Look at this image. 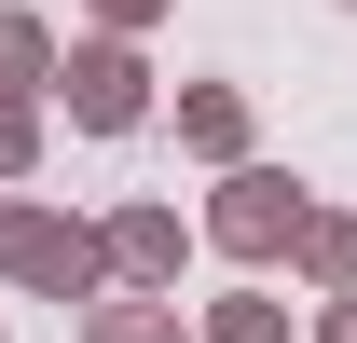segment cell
Masks as SVG:
<instances>
[{
  "mask_svg": "<svg viewBox=\"0 0 357 343\" xmlns=\"http://www.w3.org/2000/svg\"><path fill=\"white\" fill-rule=\"evenodd\" d=\"M0 96H28V110L55 96V28L42 14H0Z\"/></svg>",
  "mask_w": 357,
  "mask_h": 343,
  "instance_id": "52a82bcc",
  "label": "cell"
},
{
  "mask_svg": "<svg viewBox=\"0 0 357 343\" xmlns=\"http://www.w3.org/2000/svg\"><path fill=\"white\" fill-rule=\"evenodd\" d=\"M289 275H303L316 302H357V206H303V234H289Z\"/></svg>",
  "mask_w": 357,
  "mask_h": 343,
  "instance_id": "5b68a950",
  "label": "cell"
},
{
  "mask_svg": "<svg viewBox=\"0 0 357 343\" xmlns=\"http://www.w3.org/2000/svg\"><path fill=\"white\" fill-rule=\"evenodd\" d=\"M83 343H178V302H137V289H110V302H83Z\"/></svg>",
  "mask_w": 357,
  "mask_h": 343,
  "instance_id": "ba28073f",
  "label": "cell"
},
{
  "mask_svg": "<svg viewBox=\"0 0 357 343\" xmlns=\"http://www.w3.org/2000/svg\"><path fill=\"white\" fill-rule=\"evenodd\" d=\"M344 14H357V0H344Z\"/></svg>",
  "mask_w": 357,
  "mask_h": 343,
  "instance_id": "4fadbf2b",
  "label": "cell"
},
{
  "mask_svg": "<svg viewBox=\"0 0 357 343\" xmlns=\"http://www.w3.org/2000/svg\"><path fill=\"white\" fill-rule=\"evenodd\" d=\"M303 206H316V192H303L289 165H234L220 192H206V220H192V234H206L220 261H289V234H303Z\"/></svg>",
  "mask_w": 357,
  "mask_h": 343,
  "instance_id": "7a4b0ae2",
  "label": "cell"
},
{
  "mask_svg": "<svg viewBox=\"0 0 357 343\" xmlns=\"http://www.w3.org/2000/svg\"><path fill=\"white\" fill-rule=\"evenodd\" d=\"M83 14H96V42H137V28H151L165 0H83Z\"/></svg>",
  "mask_w": 357,
  "mask_h": 343,
  "instance_id": "8fae6325",
  "label": "cell"
},
{
  "mask_svg": "<svg viewBox=\"0 0 357 343\" xmlns=\"http://www.w3.org/2000/svg\"><path fill=\"white\" fill-rule=\"evenodd\" d=\"M28 165H42V110H28V96H0V192H14Z\"/></svg>",
  "mask_w": 357,
  "mask_h": 343,
  "instance_id": "30bf717a",
  "label": "cell"
},
{
  "mask_svg": "<svg viewBox=\"0 0 357 343\" xmlns=\"http://www.w3.org/2000/svg\"><path fill=\"white\" fill-rule=\"evenodd\" d=\"M206 343H289V302L275 289H220L206 302Z\"/></svg>",
  "mask_w": 357,
  "mask_h": 343,
  "instance_id": "9c48e42d",
  "label": "cell"
},
{
  "mask_svg": "<svg viewBox=\"0 0 357 343\" xmlns=\"http://www.w3.org/2000/svg\"><path fill=\"white\" fill-rule=\"evenodd\" d=\"M96 261H110V289L165 302L178 261H192V220H178V206H110V220H96Z\"/></svg>",
  "mask_w": 357,
  "mask_h": 343,
  "instance_id": "277c9868",
  "label": "cell"
},
{
  "mask_svg": "<svg viewBox=\"0 0 357 343\" xmlns=\"http://www.w3.org/2000/svg\"><path fill=\"white\" fill-rule=\"evenodd\" d=\"M0 275L42 302H110V261H96V220L69 206H28V192H0Z\"/></svg>",
  "mask_w": 357,
  "mask_h": 343,
  "instance_id": "6da1fadb",
  "label": "cell"
},
{
  "mask_svg": "<svg viewBox=\"0 0 357 343\" xmlns=\"http://www.w3.org/2000/svg\"><path fill=\"white\" fill-rule=\"evenodd\" d=\"M178 151H192V165H248V96L234 83H178Z\"/></svg>",
  "mask_w": 357,
  "mask_h": 343,
  "instance_id": "8992f818",
  "label": "cell"
},
{
  "mask_svg": "<svg viewBox=\"0 0 357 343\" xmlns=\"http://www.w3.org/2000/svg\"><path fill=\"white\" fill-rule=\"evenodd\" d=\"M55 96H69L83 137H137V124H151V55H137V42H69Z\"/></svg>",
  "mask_w": 357,
  "mask_h": 343,
  "instance_id": "3957f363",
  "label": "cell"
},
{
  "mask_svg": "<svg viewBox=\"0 0 357 343\" xmlns=\"http://www.w3.org/2000/svg\"><path fill=\"white\" fill-rule=\"evenodd\" d=\"M316 343H357V302H316Z\"/></svg>",
  "mask_w": 357,
  "mask_h": 343,
  "instance_id": "7c38bea8",
  "label": "cell"
}]
</instances>
